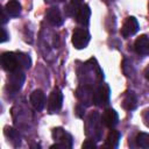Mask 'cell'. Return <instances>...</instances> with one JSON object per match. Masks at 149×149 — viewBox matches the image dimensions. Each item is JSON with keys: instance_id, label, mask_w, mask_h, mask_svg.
<instances>
[{"instance_id": "11", "label": "cell", "mask_w": 149, "mask_h": 149, "mask_svg": "<svg viewBox=\"0 0 149 149\" xmlns=\"http://www.w3.org/2000/svg\"><path fill=\"white\" fill-rule=\"evenodd\" d=\"M90 17H91V8L88 7V5H83L76 14V21L79 24L86 27L90 23Z\"/></svg>"}, {"instance_id": "24", "label": "cell", "mask_w": 149, "mask_h": 149, "mask_svg": "<svg viewBox=\"0 0 149 149\" xmlns=\"http://www.w3.org/2000/svg\"><path fill=\"white\" fill-rule=\"evenodd\" d=\"M143 121H144V123L149 127V108L146 109L144 113H143Z\"/></svg>"}, {"instance_id": "6", "label": "cell", "mask_w": 149, "mask_h": 149, "mask_svg": "<svg viewBox=\"0 0 149 149\" xmlns=\"http://www.w3.org/2000/svg\"><path fill=\"white\" fill-rule=\"evenodd\" d=\"M63 105V93L59 88H55L48 100V111L50 113H56L62 108Z\"/></svg>"}, {"instance_id": "1", "label": "cell", "mask_w": 149, "mask_h": 149, "mask_svg": "<svg viewBox=\"0 0 149 149\" xmlns=\"http://www.w3.org/2000/svg\"><path fill=\"white\" fill-rule=\"evenodd\" d=\"M52 139L57 142L56 144H52L50 148L54 149H58V148H71L72 147V136L66 133L63 128L61 127H57V128H54L52 129Z\"/></svg>"}, {"instance_id": "12", "label": "cell", "mask_w": 149, "mask_h": 149, "mask_svg": "<svg viewBox=\"0 0 149 149\" xmlns=\"http://www.w3.org/2000/svg\"><path fill=\"white\" fill-rule=\"evenodd\" d=\"M47 20L52 24V26H61L63 23V16L61 14V10L57 8V7H51L48 9L47 12V15H45Z\"/></svg>"}, {"instance_id": "10", "label": "cell", "mask_w": 149, "mask_h": 149, "mask_svg": "<svg viewBox=\"0 0 149 149\" xmlns=\"http://www.w3.org/2000/svg\"><path fill=\"white\" fill-rule=\"evenodd\" d=\"M134 50L141 56L149 55V37L147 35H141L137 37L134 43Z\"/></svg>"}, {"instance_id": "26", "label": "cell", "mask_w": 149, "mask_h": 149, "mask_svg": "<svg viewBox=\"0 0 149 149\" xmlns=\"http://www.w3.org/2000/svg\"><path fill=\"white\" fill-rule=\"evenodd\" d=\"M144 77H146L147 80H149V65L144 69Z\"/></svg>"}, {"instance_id": "7", "label": "cell", "mask_w": 149, "mask_h": 149, "mask_svg": "<svg viewBox=\"0 0 149 149\" xmlns=\"http://www.w3.org/2000/svg\"><path fill=\"white\" fill-rule=\"evenodd\" d=\"M119 122L118 112L113 108H106L101 115V123L107 128H114Z\"/></svg>"}, {"instance_id": "13", "label": "cell", "mask_w": 149, "mask_h": 149, "mask_svg": "<svg viewBox=\"0 0 149 149\" xmlns=\"http://www.w3.org/2000/svg\"><path fill=\"white\" fill-rule=\"evenodd\" d=\"M76 95H77V98H78L83 104H84V102L90 104V102H92L93 91H92V88H91L88 85H84V86H81V87H79V88L77 90Z\"/></svg>"}, {"instance_id": "14", "label": "cell", "mask_w": 149, "mask_h": 149, "mask_svg": "<svg viewBox=\"0 0 149 149\" xmlns=\"http://www.w3.org/2000/svg\"><path fill=\"white\" fill-rule=\"evenodd\" d=\"M137 106V98L136 94L133 91H128L126 92L123 99H122V107L127 111H133L135 109Z\"/></svg>"}, {"instance_id": "20", "label": "cell", "mask_w": 149, "mask_h": 149, "mask_svg": "<svg viewBox=\"0 0 149 149\" xmlns=\"http://www.w3.org/2000/svg\"><path fill=\"white\" fill-rule=\"evenodd\" d=\"M19 55V58H20V62L22 64V68L24 69H29L31 66V59L30 57L27 55V54H23V52H17Z\"/></svg>"}, {"instance_id": "23", "label": "cell", "mask_w": 149, "mask_h": 149, "mask_svg": "<svg viewBox=\"0 0 149 149\" xmlns=\"http://www.w3.org/2000/svg\"><path fill=\"white\" fill-rule=\"evenodd\" d=\"M76 115H77L78 118H81V116L84 115V106L78 105V106L76 107Z\"/></svg>"}, {"instance_id": "17", "label": "cell", "mask_w": 149, "mask_h": 149, "mask_svg": "<svg viewBox=\"0 0 149 149\" xmlns=\"http://www.w3.org/2000/svg\"><path fill=\"white\" fill-rule=\"evenodd\" d=\"M81 6H83V0H70L69 5L64 8L65 14L68 16H76L77 12L79 10V8Z\"/></svg>"}, {"instance_id": "8", "label": "cell", "mask_w": 149, "mask_h": 149, "mask_svg": "<svg viewBox=\"0 0 149 149\" xmlns=\"http://www.w3.org/2000/svg\"><path fill=\"white\" fill-rule=\"evenodd\" d=\"M139 30V22L134 16H128L122 27H121V35L123 37H129L134 34H136Z\"/></svg>"}, {"instance_id": "27", "label": "cell", "mask_w": 149, "mask_h": 149, "mask_svg": "<svg viewBox=\"0 0 149 149\" xmlns=\"http://www.w3.org/2000/svg\"><path fill=\"white\" fill-rule=\"evenodd\" d=\"M57 1H59V2H62V1H65V0H57Z\"/></svg>"}, {"instance_id": "16", "label": "cell", "mask_w": 149, "mask_h": 149, "mask_svg": "<svg viewBox=\"0 0 149 149\" xmlns=\"http://www.w3.org/2000/svg\"><path fill=\"white\" fill-rule=\"evenodd\" d=\"M5 9H6V12L8 13L9 16L16 17V16H19L20 13H21V5H20V2H19L17 0H9V1L6 3Z\"/></svg>"}, {"instance_id": "3", "label": "cell", "mask_w": 149, "mask_h": 149, "mask_svg": "<svg viewBox=\"0 0 149 149\" xmlns=\"http://www.w3.org/2000/svg\"><path fill=\"white\" fill-rule=\"evenodd\" d=\"M1 64L2 68L8 72H13L22 69V64L20 62L17 52H3L1 56Z\"/></svg>"}, {"instance_id": "2", "label": "cell", "mask_w": 149, "mask_h": 149, "mask_svg": "<svg viewBox=\"0 0 149 149\" xmlns=\"http://www.w3.org/2000/svg\"><path fill=\"white\" fill-rule=\"evenodd\" d=\"M109 97H111V88L107 84L102 83L100 84L94 91H93V98L92 102L98 106V107H104L107 106L109 102Z\"/></svg>"}, {"instance_id": "18", "label": "cell", "mask_w": 149, "mask_h": 149, "mask_svg": "<svg viewBox=\"0 0 149 149\" xmlns=\"http://www.w3.org/2000/svg\"><path fill=\"white\" fill-rule=\"evenodd\" d=\"M5 135L10 140V142H12L15 147L20 146L21 136H20V134H19L17 130H15V129L12 128V127H6V128H5Z\"/></svg>"}, {"instance_id": "4", "label": "cell", "mask_w": 149, "mask_h": 149, "mask_svg": "<svg viewBox=\"0 0 149 149\" xmlns=\"http://www.w3.org/2000/svg\"><path fill=\"white\" fill-rule=\"evenodd\" d=\"M9 73L10 74L8 76V80H7V90L12 93H16L21 90V87L24 83L26 76L21 70L13 71Z\"/></svg>"}, {"instance_id": "25", "label": "cell", "mask_w": 149, "mask_h": 149, "mask_svg": "<svg viewBox=\"0 0 149 149\" xmlns=\"http://www.w3.org/2000/svg\"><path fill=\"white\" fill-rule=\"evenodd\" d=\"M1 33H2V36H1V42L3 43V42H6V41L8 40V34H7V31H6V29H5V28H2V29H1Z\"/></svg>"}, {"instance_id": "22", "label": "cell", "mask_w": 149, "mask_h": 149, "mask_svg": "<svg viewBox=\"0 0 149 149\" xmlns=\"http://www.w3.org/2000/svg\"><path fill=\"white\" fill-rule=\"evenodd\" d=\"M8 19H9L8 13L6 12V9H2V10H1V23L5 24V23L8 21Z\"/></svg>"}, {"instance_id": "15", "label": "cell", "mask_w": 149, "mask_h": 149, "mask_svg": "<svg viewBox=\"0 0 149 149\" xmlns=\"http://www.w3.org/2000/svg\"><path fill=\"white\" fill-rule=\"evenodd\" d=\"M120 139H121V134L120 132L118 130H109L107 137H106V142H105V147L107 148H116L119 146V142H120Z\"/></svg>"}, {"instance_id": "19", "label": "cell", "mask_w": 149, "mask_h": 149, "mask_svg": "<svg viewBox=\"0 0 149 149\" xmlns=\"http://www.w3.org/2000/svg\"><path fill=\"white\" fill-rule=\"evenodd\" d=\"M136 144L140 148H149V134L148 133H139L136 135Z\"/></svg>"}, {"instance_id": "9", "label": "cell", "mask_w": 149, "mask_h": 149, "mask_svg": "<svg viewBox=\"0 0 149 149\" xmlns=\"http://www.w3.org/2000/svg\"><path fill=\"white\" fill-rule=\"evenodd\" d=\"M29 100L36 111H42L45 106V94L42 90H34L29 97Z\"/></svg>"}, {"instance_id": "5", "label": "cell", "mask_w": 149, "mask_h": 149, "mask_svg": "<svg viewBox=\"0 0 149 149\" xmlns=\"http://www.w3.org/2000/svg\"><path fill=\"white\" fill-rule=\"evenodd\" d=\"M91 40L90 33L85 28H76L72 33V44L76 49H84Z\"/></svg>"}, {"instance_id": "21", "label": "cell", "mask_w": 149, "mask_h": 149, "mask_svg": "<svg viewBox=\"0 0 149 149\" xmlns=\"http://www.w3.org/2000/svg\"><path fill=\"white\" fill-rule=\"evenodd\" d=\"M81 147H83V148H95L97 144H95V142H94L93 140H86V141L83 143Z\"/></svg>"}, {"instance_id": "28", "label": "cell", "mask_w": 149, "mask_h": 149, "mask_svg": "<svg viewBox=\"0 0 149 149\" xmlns=\"http://www.w3.org/2000/svg\"><path fill=\"white\" fill-rule=\"evenodd\" d=\"M148 8H149V5H148Z\"/></svg>"}]
</instances>
